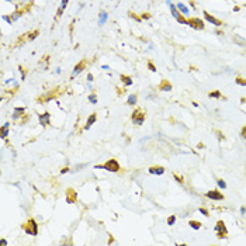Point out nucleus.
<instances>
[{
    "label": "nucleus",
    "instance_id": "nucleus-1",
    "mask_svg": "<svg viewBox=\"0 0 246 246\" xmlns=\"http://www.w3.org/2000/svg\"><path fill=\"white\" fill-rule=\"evenodd\" d=\"M96 169H106L108 172H118L120 170V163H118L115 159H110L107 161L104 165H96L94 166Z\"/></svg>",
    "mask_w": 246,
    "mask_h": 246
},
{
    "label": "nucleus",
    "instance_id": "nucleus-2",
    "mask_svg": "<svg viewBox=\"0 0 246 246\" xmlns=\"http://www.w3.org/2000/svg\"><path fill=\"white\" fill-rule=\"evenodd\" d=\"M23 228H24V231H25L28 235L35 236L37 234H38V225H37V222H35V219H32V218L25 225H23Z\"/></svg>",
    "mask_w": 246,
    "mask_h": 246
},
{
    "label": "nucleus",
    "instance_id": "nucleus-3",
    "mask_svg": "<svg viewBox=\"0 0 246 246\" xmlns=\"http://www.w3.org/2000/svg\"><path fill=\"white\" fill-rule=\"evenodd\" d=\"M132 121H134V124H137V125H142L144 121H145V113H142L141 110H135V111L132 113Z\"/></svg>",
    "mask_w": 246,
    "mask_h": 246
},
{
    "label": "nucleus",
    "instance_id": "nucleus-4",
    "mask_svg": "<svg viewBox=\"0 0 246 246\" xmlns=\"http://www.w3.org/2000/svg\"><path fill=\"white\" fill-rule=\"evenodd\" d=\"M215 231L218 232V238H219V239L225 238V235L228 234V229H226V226H225L224 221H218V222H217V225H215Z\"/></svg>",
    "mask_w": 246,
    "mask_h": 246
},
{
    "label": "nucleus",
    "instance_id": "nucleus-5",
    "mask_svg": "<svg viewBox=\"0 0 246 246\" xmlns=\"http://www.w3.org/2000/svg\"><path fill=\"white\" fill-rule=\"evenodd\" d=\"M187 25H190L195 30H203L204 28V23L200 20V18H190L187 20Z\"/></svg>",
    "mask_w": 246,
    "mask_h": 246
},
{
    "label": "nucleus",
    "instance_id": "nucleus-6",
    "mask_svg": "<svg viewBox=\"0 0 246 246\" xmlns=\"http://www.w3.org/2000/svg\"><path fill=\"white\" fill-rule=\"evenodd\" d=\"M76 200H77V194H76V191L73 190V189H68V190H66V203L73 204Z\"/></svg>",
    "mask_w": 246,
    "mask_h": 246
},
{
    "label": "nucleus",
    "instance_id": "nucleus-7",
    "mask_svg": "<svg viewBox=\"0 0 246 246\" xmlns=\"http://www.w3.org/2000/svg\"><path fill=\"white\" fill-rule=\"evenodd\" d=\"M208 198H211V200H224V194H221L219 191H217V190H211V191H208L205 194Z\"/></svg>",
    "mask_w": 246,
    "mask_h": 246
},
{
    "label": "nucleus",
    "instance_id": "nucleus-8",
    "mask_svg": "<svg viewBox=\"0 0 246 246\" xmlns=\"http://www.w3.org/2000/svg\"><path fill=\"white\" fill-rule=\"evenodd\" d=\"M204 17H205V20L208 23H211V24H214V25H217V27H219V25H222V23L219 21L218 18H215V17H213V16H210L207 11H204Z\"/></svg>",
    "mask_w": 246,
    "mask_h": 246
},
{
    "label": "nucleus",
    "instance_id": "nucleus-9",
    "mask_svg": "<svg viewBox=\"0 0 246 246\" xmlns=\"http://www.w3.org/2000/svg\"><path fill=\"white\" fill-rule=\"evenodd\" d=\"M86 64H87L86 61H82V62H79V64L76 65V66H75V69H73V75H72V77H75L76 75H79V73H80V72H82V70L85 69Z\"/></svg>",
    "mask_w": 246,
    "mask_h": 246
},
{
    "label": "nucleus",
    "instance_id": "nucleus-10",
    "mask_svg": "<svg viewBox=\"0 0 246 246\" xmlns=\"http://www.w3.org/2000/svg\"><path fill=\"white\" fill-rule=\"evenodd\" d=\"M49 118H51V114H49V113H44V114H41V115H40V124H41L42 127L48 125V124H49Z\"/></svg>",
    "mask_w": 246,
    "mask_h": 246
},
{
    "label": "nucleus",
    "instance_id": "nucleus-11",
    "mask_svg": "<svg viewBox=\"0 0 246 246\" xmlns=\"http://www.w3.org/2000/svg\"><path fill=\"white\" fill-rule=\"evenodd\" d=\"M55 90H56V89H54L52 92H49V93H48V94H45V96H41L40 98H38V103H45V101L51 100V98L55 96Z\"/></svg>",
    "mask_w": 246,
    "mask_h": 246
},
{
    "label": "nucleus",
    "instance_id": "nucleus-12",
    "mask_svg": "<svg viewBox=\"0 0 246 246\" xmlns=\"http://www.w3.org/2000/svg\"><path fill=\"white\" fill-rule=\"evenodd\" d=\"M149 173H152V174H163L165 173V167H162V166H152V167H149Z\"/></svg>",
    "mask_w": 246,
    "mask_h": 246
},
{
    "label": "nucleus",
    "instance_id": "nucleus-13",
    "mask_svg": "<svg viewBox=\"0 0 246 246\" xmlns=\"http://www.w3.org/2000/svg\"><path fill=\"white\" fill-rule=\"evenodd\" d=\"M159 90H163V92H169L172 90V85L165 79V80H162V83L159 85Z\"/></svg>",
    "mask_w": 246,
    "mask_h": 246
},
{
    "label": "nucleus",
    "instance_id": "nucleus-14",
    "mask_svg": "<svg viewBox=\"0 0 246 246\" xmlns=\"http://www.w3.org/2000/svg\"><path fill=\"white\" fill-rule=\"evenodd\" d=\"M121 82L124 83L125 86H131L132 83H134V80H132V77H129V76H127V75H121Z\"/></svg>",
    "mask_w": 246,
    "mask_h": 246
},
{
    "label": "nucleus",
    "instance_id": "nucleus-15",
    "mask_svg": "<svg viewBox=\"0 0 246 246\" xmlns=\"http://www.w3.org/2000/svg\"><path fill=\"white\" fill-rule=\"evenodd\" d=\"M96 114H92V115H90V117L87 118V124H86L85 125V129H89L90 128V127H92V125H93V124H94V122H96Z\"/></svg>",
    "mask_w": 246,
    "mask_h": 246
},
{
    "label": "nucleus",
    "instance_id": "nucleus-16",
    "mask_svg": "<svg viewBox=\"0 0 246 246\" xmlns=\"http://www.w3.org/2000/svg\"><path fill=\"white\" fill-rule=\"evenodd\" d=\"M24 111H25V108L24 107H16L14 108V114H13V118L16 120V118H18L20 115L24 114Z\"/></svg>",
    "mask_w": 246,
    "mask_h": 246
},
{
    "label": "nucleus",
    "instance_id": "nucleus-17",
    "mask_svg": "<svg viewBox=\"0 0 246 246\" xmlns=\"http://www.w3.org/2000/svg\"><path fill=\"white\" fill-rule=\"evenodd\" d=\"M38 34H40V31H38V30H34V31L27 32V40H28V41H32V40H35V38L38 37Z\"/></svg>",
    "mask_w": 246,
    "mask_h": 246
},
{
    "label": "nucleus",
    "instance_id": "nucleus-18",
    "mask_svg": "<svg viewBox=\"0 0 246 246\" xmlns=\"http://www.w3.org/2000/svg\"><path fill=\"white\" fill-rule=\"evenodd\" d=\"M9 127H10L9 122H6V124L1 127V137H3V138H6V137L9 135Z\"/></svg>",
    "mask_w": 246,
    "mask_h": 246
},
{
    "label": "nucleus",
    "instance_id": "nucleus-19",
    "mask_svg": "<svg viewBox=\"0 0 246 246\" xmlns=\"http://www.w3.org/2000/svg\"><path fill=\"white\" fill-rule=\"evenodd\" d=\"M176 7H177V10H180L182 14H187V13H189V9H187L183 3H177V4H176Z\"/></svg>",
    "mask_w": 246,
    "mask_h": 246
},
{
    "label": "nucleus",
    "instance_id": "nucleus-20",
    "mask_svg": "<svg viewBox=\"0 0 246 246\" xmlns=\"http://www.w3.org/2000/svg\"><path fill=\"white\" fill-rule=\"evenodd\" d=\"M189 225L191 226L193 229H200V228H201V224H200L198 221H190V222H189Z\"/></svg>",
    "mask_w": 246,
    "mask_h": 246
},
{
    "label": "nucleus",
    "instance_id": "nucleus-21",
    "mask_svg": "<svg viewBox=\"0 0 246 246\" xmlns=\"http://www.w3.org/2000/svg\"><path fill=\"white\" fill-rule=\"evenodd\" d=\"M106 20H107V13L106 11H100V24L103 25L106 23Z\"/></svg>",
    "mask_w": 246,
    "mask_h": 246
},
{
    "label": "nucleus",
    "instance_id": "nucleus-22",
    "mask_svg": "<svg viewBox=\"0 0 246 246\" xmlns=\"http://www.w3.org/2000/svg\"><path fill=\"white\" fill-rule=\"evenodd\" d=\"M127 103H128L129 106L135 104V103H137V96H135V94H131V96L128 97V101H127Z\"/></svg>",
    "mask_w": 246,
    "mask_h": 246
},
{
    "label": "nucleus",
    "instance_id": "nucleus-23",
    "mask_svg": "<svg viewBox=\"0 0 246 246\" xmlns=\"http://www.w3.org/2000/svg\"><path fill=\"white\" fill-rule=\"evenodd\" d=\"M235 82L238 83V85H241V86H246V79H242V77H236Z\"/></svg>",
    "mask_w": 246,
    "mask_h": 246
},
{
    "label": "nucleus",
    "instance_id": "nucleus-24",
    "mask_svg": "<svg viewBox=\"0 0 246 246\" xmlns=\"http://www.w3.org/2000/svg\"><path fill=\"white\" fill-rule=\"evenodd\" d=\"M208 97H211V98H213V97H214V98H218V97H221V93H219V92H211V93L208 94Z\"/></svg>",
    "mask_w": 246,
    "mask_h": 246
},
{
    "label": "nucleus",
    "instance_id": "nucleus-25",
    "mask_svg": "<svg viewBox=\"0 0 246 246\" xmlns=\"http://www.w3.org/2000/svg\"><path fill=\"white\" fill-rule=\"evenodd\" d=\"M89 101H90V103H93V104H96V103H97V96H96V94H90V96H89Z\"/></svg>",
    "mask_w": 246,
    "mask_h": 246
},
{
    "label": "nucleus",
    "instance_id": "nucleus-26",
    "mask_svg": "<svg viewBox=\"0 0 246 246\" xmlns=\"http://www.w3.org/2000/svg\"><path fill=\"white\" fill-rule=\"evenodd\" d=\"M217 183H218L219 189H226V183H225L224 180H217Z\"/></svg>",
    "mask_w": 246,
    "mask_h": 246
},
{
    "label": "nucleus",
    "instance_id": "nucleus-27",
    "mask_svg": "<svg viewBox=\"0 0 246 246\" xmlns=\"http://www.w3.org/2000/svg\"><path fill=\"white\" fill-rule=\"evenodd\" d=\"M174 222H176V217H174V215H172L170 218L167 219V225H173Z\"/></svg>",
    "mask_w": 246,
    "mask_h": 246
},
{
    "label": "nucleus",
    "instance_id": "nucleus-28",
    "mask_svg": "<svg viewBox=\"0 0 246 246\" xmlns=\"http://www.w3.org/2000/svg\"><path fill=\"white\" fill-rule=\"evenodd\" d=\"M68 3H69V0H62V4H61V9H66V6H68Z\"/></svg>",
    "mask_w": 246,
    "mask_h": 246
},
{
    "label": "nucleus",
    "instance_id": "nucleus-29",
    "mask_svg": "<svg viewBox=\"0 0 246 246\" xmlns=\"http://www.w3.org/2000/svg\"><path fill=\"white\" fill-rule=\"evenodd\" d=\"M148 66H149V69L150 70H152V72H156V68H155V66H153V64H152V62H148Z\"/></svg>",
    "mask_w": 246,
    "mask_h": 246
},
{
    "label": "nucleus",
    "instance_id": "nucleus-30",
    "mask_svg": "<svg viewBox=\"0 0 246 246\" xmlns=\"http://www.w3.org/2000/svg\"><path fill=\"white\" fill-rule=\"evenodd\" d=\"M200 213H201L203 215H205V217H208V215H210V213H208L205 208H200Z\"/></svg>",
    "mask_w": 246,
    "mask_h": 246
},
{
    "label": "nucleus",
    "instance_id": "nucleus-31",
    "mask_svg": "<svg viewBox=\"0 0 246 246\" xmlns=\"http://www.w3.org/2000/svg\"><path fill=\"white\" fill-rule=\"evenodd\" d=\"M241 135H242V138L246 139V127H243L242 128V131H241Z\"/></svg>",
    "mask_w": 246,
    "mask_h": 246
},
{
    "label": "nucleus",
    "instance_id": "nucleus-32",
    "mask_svg": "<svg viewBox=\"0 0 246 246\" xmlns=\"http://www.w3.org/2000/svg\"><path fill=\"white\" fill-rule=\"evenodd\" d=\"M62 13H64V9H61V7H59V9H58V14H56V17H61V16H62Z\"/></svg>",
    "mask_w": 246,
    "mask_h": 246
},
{
    "label": "nucleus",
    "instance_id": "nucleus-33",
    "mask_svg": "<svg viewBox=\"0 0 246 246\" xmlns=\"http://www.w3.org/2000/svg\"><path fill=\"white\" fill-rule=\"evenodd\" d=\"M173 176H174V179H176V180H177V182H180V183H183V180H182V177H179V176H177V174H173Z\"/></svg>",
    "mask_w": 246,
    "mask_h": 246
},
{
    "label": "nucleus",
    "instance_id": "nucleus-34",
    "mask_svg": "<svg viewBox=\"0 0 246 246\" xmlns=\"http://www.w3.org/2000/svg\"><path fill=\"white\" fill-rule=\"evenodd\" d=\"M87 79H89V82H92V80H93V75L89 73V75H87Z\"/></svg>",
    "mask_w": 246,
    "mask_h": 246
},
{
    "label": "nucleus",
    "instance_id": "nucleus-35",
    "mask_svg": "<svg viewBox=\"0 0 246 246\" xmlns=\"http://www.w3.org/2000/svg\"><path fill=\"white\" fill-rule=\"evenodd\" d=\"M69 170V169H68V167H64V169H62V170H61V173H62V174H64V173H66V172Z\"/></svg>",
    "mask_w": 246,
    "mask_h": 246
},
{
    "label": "nucleus",
    "instance_id": "nucleus-36",
    "mask_svg": "<svg viewBox=\"0 0 246 246\" xmlns=\"http://www.w3.org/2000/svg\"><path fill=\"white\" fill-rule=\"evenodd\" d=\"M150 16L149 14H142V18H149Z\"/></svg>",
    "mask_w": 246,
    "mask_h": 246
},
{
    "label": "nucleus",
    "instance_id": "nucleus-37",
    "mask_svg": "<svg viewBox=\"0 0 246 246\" xmlns=\"http://www.w3.org/2000/svg\"><path fill=\"white\" fill-rule=\"evenodd\" d=\"M241 213H242V214H245V213H246V208H245V207H242V208H241Z\"/></svg>",
    "mask_w": 246,
    "mask_h": 246
},
{
    "label": "nucleus",
    "instance_id": "nucleus-38",
    "mask_svg": "<svg viewBox=\"0 0 246 246\" xmlns=\"http://www.w3.org/2000/svg\"><path fill=\"white\" fill-rule=\"evenodd\" d=\"M1 245H7V241L6 239H1Z\"/></svg>",
    "mask_w": 246,
    "mask_h": 246
}]
</instances>
